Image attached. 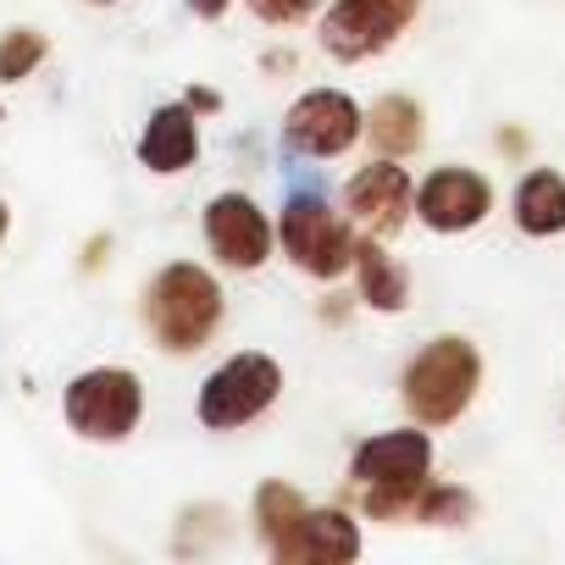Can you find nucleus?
<instances>
[{"instance_id":"f257e3e1","label":"nucleus","mask_w":565,"mask_h":565,"mask_svg":"<svg viewBox=\"0 0 565 565\" xmlns=\"http://www.w3.org/2000/svg\"><path fill=\"white\" fill-rule=\"evenodd\" d=\"M222 322V289L216 277L200 271L194 260H172L150 277L145 289V328L161 350L172 355H194Z\"/></svg>"},{"instance_id":"f03ea898","label":"nucleus","mask_w":565,"mask_h":565,"mask_svg":"<svg viewBox=\"0 0 565 565\" xmlns=\"http://www.w3.org/2000/svg\"><path fill=\"white\" fill-rule=\"evenodd\" d=\"M477 383H482L477 350H471L466 339H438V344H427V350L411 361V372H405V405H411L427 427H444V422H455V416L471 405Z\"/></svg>"},{"instance_id":"7ed1b4c3","label":"nucleus","mask_w":565,"mask_h":565,"mask_svg":"<svg viewBox=\"0 0 565 565\" xmlns=\"http://www.w3.org/2000/svg\"><path fill=\"white\" fill-rule=\"evenodd\" d=\"M62 411H67V427H73L78 438H89V444H117V438H128V433L139 427V416H145V388H139V377L122 372V366H95V372H78V377L67 383Z\"/></svg>"},{"instance_id":"20e7f679","label":"nucleus","mask_w":565,"mask_h":565,"mask_svg":"<svg viewBox=\"0 0 565 565\" xmlns=\"http://www.w3.org/2000/svg\"><path fill=\"white\" fill-rule=\"evenodd\" d=\"M277 394H282V372H277L271 355H233L222 372L205 377V388H200V422L211 433H233V427L255 422Z\"/></svg>"},{"instance_id":"39448f33","label":"nucleus","mask_w":565,"mask_h":565,"mask_svg":"<svg viewBox=\"0 0 565 565\" xmlns=\"http://www.w3.org/2000/svg\"><path fill=\"white\" fill-rule=\"evenodd\" d=\"M416 7L422 0H333V12L322 18V45L339 62H366L399 40Z\"/></svg>"},{"instance_id":"423d86ee","label":"nucleus","mask_w":565,"mask_h":565,"mask_svg":"<svg viewBox=\"0 0 565 565\" xmlns=\"http://www.w3.org/2000/svg\"><path fill=\"white\" fill-rule=\"evenodd\" d=\"M282 249H289L311 277H339L355 260L350 227L322 200H289V211H282Z\"/></svg>"},{"instance_id":"0eeeda50","label":"nucleus","mask_w":565,"mask_h":565,"mask_svg":"<svg viewBox=\"0 0 565 565\" xmlns=\"http://www.w3.org/2000/svg\"><path fill=\"white\" fill-rule=\"evenodd\" d=\"M361 106L339 89H311L306 100H295L289 111V150L300 156H344L355 139H361Z\"/></svg>"},{"instance_id":"6e6552de","label":"nucleus","mask_w":565,"mask_h":565,"mask_svg":"<svg viewBox=\"0 0 565 565\" xmlns=\"http://www.w3.org/2000/svg\"><path fill=\"white\" fill-rule=\"evenodd\" d=\"M205 244H211V255H216L222 266L249 271V266L266 260L271 227H266V216H260V205H255L249 194H216V200L205 205Z\"/></svg>"},{"instance_id":"1a4fd4ad","label":"nucleus","mask_w":565,"mask_h":565,"mask_svg":"<svg viewBox=\"0 0 565 565\" xmlns=\"http://www.w3.org/2000/svg\"><path fill=\"white\" fill-rule=\"evenodd\" d=\"M488 205H493V189L477 172H466V167H444V172H433L416 189V216L433 233H466V227H477L488 216Z\"/></svg>"},{"instance_id":"9d476101","label":"nucleus","mask_w":565,"mask_h":565,"mask_svg":"<svg viewBox=\"0 0 565 565\" xmlns=\"http://www.w3.org/2000/svg\"><path fill=\"white\" fill-rule=\"evenodd\" d=\"M433 466L427 433H377L355 449V482L361 488H422Z\"/></svg>"},{"instance_id":"9b49d317","label":"nucleus","mask_w":565,"mask_h":565,"mask_svg":"<svg viewBox=\"0 0 565 565\" xmlns=\"http://www.w3.org/2000/svg\"><path fill=\"white\" fill-rule=\"evenodd\" d=\"M344 200H350V216H355L372 238H383V233H394V227L405 222V211H411V178H405V167H394V161H372V167H361V172L350 178Z\"/></svg>"},{"instance_id":"f8f14e48","label":"nucleus","mask_w":565,"mask_h":565,"mask_svg":"<svg viewBox=\"0 0 565 565\" xmlns=\"http://www.w3.org/2000/svg\"><path fill=\"white\" fill-rule=\"evenodd\" d=\"M200 156V128H194V106H161L139 139V161L150 172H183Z\"/></svg>"},{"instance_id":"ddd939ff","label":"nucleus","mask_w":565,"mask_h":565,"mask_svg":"<svg viewBox=\"0 0 565 565\" xmlns=\"http://www.w3.org/2000/svg\"><path fill=\"white\" fill-rule=\"evenodd\" d=\"M361 554V532L350 515L339 510H306L300 521V537L289 548V565H344Z\"/></svg>"},{"instance_id":"4468645a","label":"nucleus","mask_w":565,"mask_h":565,"mask_svg":"<svg viewBox=\"0 0 565 565\" xmlns=\"http://www.w3.org/2000/svg\"><path fill=\"white\" fill-rule=\"evenodd\" d=\"M515 222H521V233H532V238L565 233V178L548 172V167L526 172L521 189H515Z\"/></svg>"},{"instance_id":"2eb2a0df","label":"nucleus","mask_w":565,"mask_h":565,"mask_svg":"<svg viewBox=\"0 0 565 565\" xmlns=\"http://www.w3.org/2000/svg\"><path fill=\"white\" fill-rule=\"evenodd\" d=\"M300 521H306V499L289 482H266L255 493V526H260V537L277 559H289V548L300 537Z\"/></svg>"},{"instance_id":"dca6fc26","label":"nucleus","mask_w":565,"mask_h":565,"mask_svg":"<svg viewBox=\"0 0 565 565\" xmlns=\"http://www.w3.org/2000/svg\"><path fill=\"white\" fill-rule=\"evenodd\" d=\"M355 271H361V300H366V306H377V311H405L411 277H405V266H399L394 255H383L377 238L355 244Z\"/></svg>"},{"instance_id":"f3484780","label":"nucleus","mask_w":565,"mask_h":565,"mask_svg":"<svg viewBox=\"0 0 565 565\" xmlns=\"http://www.w3.org/2000/svg\"><path fill=\"white\" fill-rule=\"evenodd\" d=\"M366 122H372V128H366L372 145H377L383 156H394V161L422 145V111H416V100H405V95H383Z\"/></svg>"},{"instance_id":"a211bd4d","label":"nucleus","mask_w":565,"mask_h":565,"mask_svg":"<svg viewBox=\"0 0 565 565\" xmlns=\"http://www.w3.org/2000/svg\"><path fill=\"white\" fill-rule=\"evenodd\" d=\"M51 40L40 29H12V34H0V84H23L40 62H45Z\"/></svg>"},{"instance_id":"6ab92c4d","label":"nucleus","mask_w":565,"mask_h":565,"mask_svg":"<svg viewBox=\"0 0 565 565\" xmlns=\"http://www.w3.org/2000/svg\"><path fill=\"white\" fill-rule=\"evenodd\" d=\"M471 515V493H460V488H438V493H427L422 499V521H466Z\"/></svg>"},{"instance_id":"aec40b11","label":"nucleus","mask_w":565,"mask_h":565,"mask_svg":"<svg viewBox=\"0 0 565 565\" xmlns=\"http://www.w3.org/2000/svg\"><path fill=\"white\" fill-rule=\"evenodd\" d=\"M249 12L266 23H306L317 12V0H249Z\"/></svg>"},{"instance_id":"412c9836","label":"nucleus","mask_w":565,"mask_h":565,"mask_svg":"<svg viewBox=\"0 0 565 565\" xmlns=\"http://www.w3.org/2000/svg\"><path fill=\"white\" fill-rule=\"evenodd\" d=\"M189 12H194V18H205V23H216V18L227 12V0H189Z\"/></svg>"},{"instance_id":"4be33fe9","label":"nucleus","mask_w":565,"mask_h":565,"mask_svg":"<svg viewBox=\"0 0 565 565\" xmlns=\"http://www.w3.org/2000/svg\"><path fill=\"white\" fill-rule=\"evenodd\" d=\"M189 106H194V111H216V106H222V100H216V95H211V89H194V95H189Z\"/></svg>"},{"instance_id":"5701e85b","label":"nucleus","mask_w":565,"mask_h":565,"mask_svg":"<svg viewBox=\"0 0 565 565\" xmlns=\"http://www.w3.org/2000/svg\"><path fill=\"white\" fill-rule=\"evenodd\" d=\"M7 227H12V211H7V200H0V244H7Z\"/></svg>"},{"instance_id":"b1692460","label":"nucleus","mask_w":565,"mask_h":565,"mask_svg":"<svg viewBox=\"0 0 565 565\" xmlns=\"http://www.w3.org/2000/svg\"><path fill=\"white\" fill-rule=\"evenodd\" d=\"M95 7H111V0H95Z\"/></svg>"}]
</instances>
